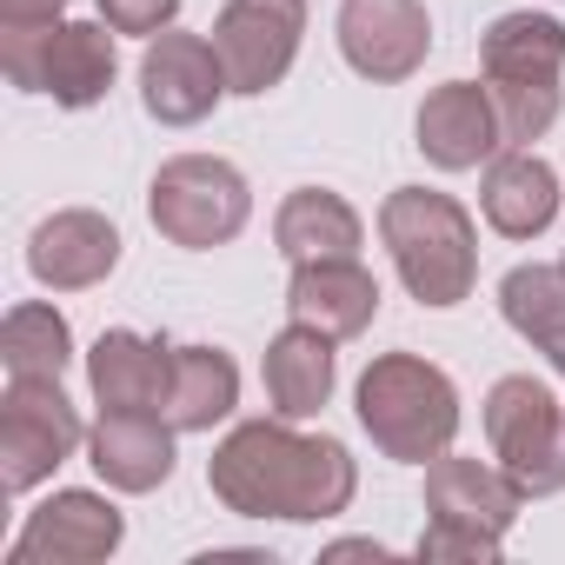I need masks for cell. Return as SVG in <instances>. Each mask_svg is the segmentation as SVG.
Wrapping results in <instances>:
<instances>
[{
	"instance_id": "obj_12",
	"label": "cell",
	"mask_w": 565,
	"mask_h": 565,
	"mask_svg": "<svg viewBox=\"0 0 565 565\" xmlns=\"http://www.w3.org/2000/svg\"><path fill=\"white\" fill-rule=\"evenodd\" d=\"M340 54L380 87L413 81L433 54V21L419 0H340Z\"/></svg>"
},
{
	"instance_id": "obj_25",
	"label": "cell",
	"mask_w": 565,
	"mask_h": 565,
	"mask_svg": "<svg viewBox=\"0 0 565 565\" xmlns=\"http://www.w3.org/2000/svg\"><path fill=\"white\" fill-rule=\"evenodd\" d=\"M173 14H180V0H100V21H107L114 34H140V41L167 34Z\"/></svg>"
},
{
	"instance_id": "obj_23",
	"label": "cell",
	"mask_w": 565,
	"mask_h": 565,
	"mask_svg": "<svg viewBox=\"0 0 565 565\" xmlns=\"http://www.w3.org/2000/svg\"><path fill=\"white\" fill-rule=\"evenodd\" d=\"M239 406V366L220 347H173V386H167V419L180 433H213Z\"/></svg>"
},
{
	"instance_id": "obj_6",
	"label": "cell",
	"mask_w": 565,
	"mask_h": 565,
	"mask_svg": "<svg viewBox=\"0 0 565 565\" xmlns=\"http://www.w3.org/2000/svg\"><path fill=\"white\" fill-rule=\"evenodd\" d=\"M0 67L21 94H47L54 107H94L114 87V28L107 21H41L0 28Z\"/></svg>"
},
{
	"instance_id": "obj_15",
	"label": "cell",
	"mask_w": 565,
	"mask_h": 565,
	"mask_svg": "<svg viewBox=\"0 0 565 565\" xmlns=\"http://www.w3.org/2000/svg\"><path fill=\"white\" fill-rule=\"evenodd\" d=\"M419 153L439 167V173H472L479 160H492L505 147V127H499V107L486 94V81H446L426 94L419 120Z\"/></svg>"
},
{
	"instance_id": "obj_9",
	"label": "cell",
	"mask_w": 565,
	"mask_h": 565,
	"mask_svg": "<svg viewBox=\"0 0 565 565\" xmlns=\"http://www.w3.org/2000/svg\"><path fill=\"white\" fill-rule=\"evenodd\" d=\"M87 446V426L61 380H8L0 393V486L34 492Z\"/></svg>"
},
{
	"instance_id": "obj_16",
	"label": "cell",
	"mask_w": 565,
	"mask_h": 565,
	"mask_svg": "<svg viewBox=\"0 0 565 565\" xmlns=\"http://www.w3.org/2000/svg\"><path fill=\"white\" fill-rule=\"evenodd\" d=\"M173 419L167 413H114L100 406V419L87 426V466L114 486V492H160L173 479Z\"/></svg>"
},
{
	"instance_id": "obj_4",
	"label": "cell",
	"mask_w": 565,
	"mask_h": 565,
	"mask_svg": "<svg viewBox=\"0 0 565 565\" xmlns=\"http://www.w3.org/2000/svg\"><path fill=\"white\" fill-rule=\"evenodd\" d=\"M479 67L486 94L499 107L505 147H532L565 100V21L558 14H499L479 34Z\"/></svg>"
},
{
	"instance_id": "obj_1",
	"label": "cell",
	"mask_w": 565,
	"mask_h": 565,
	"mask_svg": "<svg viewBox=\"0 0 565 565\" xmlns=\"http://www.w3.org/2000/svg\"><path fill=\"white\" fill-rule=\"evenodd\" d=\"M206 486L226 512L239 519H333L353 505L360 492V466L340 439H313V433H294V419H246L233 426L213 459H206Z\"/></svg>"
},
{
	"instance_id": "obj_7",
	"label": "cell",
	"mask_w": 565,
	"mask_h": 565,
	"mask_svg": "<svg viewBox=\"0 0 565 565\" xmlns=\"http://www.w3.org/2000/svg\"><path fill=\"white\" fill-rule=\"evenodd\" d=\"M147 213L153 226L173 239V246H226L246 213H253V193H246V173L220 153H173L153 186H147Z\"/></svg>"
},
{
	"instance_id": "obj_5",
	"label": "cell",
	"mask_w": 565,
	"mask_h": 565,
	"mask_svg": "<svg viewBox=\"0 0 565 565\" xmlns=\"http://www.w3.org/2000/svg\"><path fill=\"white\" fill-rule=\"evenodd\" d=\"M519 505H525V486L505 466L439 452L426 466V532L413 552L419 558H499Z\"/></svg>"
},
{
	"instance_id": "obj_22",
	"label": "cell",
	"mask_w": 565,
	"mask_h": 565,
	"mask_svg": "<svg viewBox=\"0 0 565 565\" xmlns=\"http://www.w3.org/2000/svg\"><path fill=\"white\" fill-rule=\"evenodd\" d=\"M499 313L525 347H539L552 360V373H565V259L558 266H539V259L512 266L499 279Z\"/></svg>"
},
{
	"instance_id": "obj_21",
	"label": "cell",
	"mask_w": 565,
	"mask_h": 565,
	"mask_svg": "<svg viewBox=\"0 0 565 565\" xmlns=\"http://www.w3.org/2000/svg\"><path fill=\"white\" fill-rule=\"evenodd\" d=\"M273 239H279V253H287L294 266H307V259H360L366 226H360V213L340 193L294 186L287 200H279V213H273Z\"/></svg>"
},
{
	"instance_id": "obj_24",
	"label": "cell",
	"mask_w": 565,
	"mask_h": 565,
	"mask_svg": "<svg viewBox=\"0 0 565 565\" xmlns=\"http://www.w3.org/2000/svg\"><path fill=\"white\" fill-rule=\"evenodd\" d=\"M74 360V333L47 300H21L0 320V366L8 380H61Z\"/></svg>"
},
{
	"instance_id": "obj_26",
	"label": "cell",
	"mask_w": 565,
	"mask_h": 565,
	"mask_svg": "<svg viewBox=\"0 0 565 565\" xmlns=\"http://www.w3.org/2000/svg\"><path fill=\"white\" fill-rule=\"evenodd\" d=\"M67 0H0V28H41V21H61Z\"/></svg>"
},
{
	"instance_id": "obj_18",
	"label": "cell",
	"mask_w": 565,
	"mask_h": 565,
	"mask_svg": "<svg viewBox=\"0 0 565 565\" xmlns=\"http://www.w3.org/2000/svg\"><path fill=\"white\" fill-rule=\"evenodd\" d=\"M87 386L100 406L114 413H167V386H173V347L147 340L134 327H114L94 340L87 353Z\"/></svg>"
},
{
	"instance_id": "obj_3",
	"label": "cell",
	"mask_w": 565,
	"mask_h": 565,
	"mask_svg": "<svg viewBox=\"0 0 565 565\" xmlns=\"http://www.w3.org/2000/svg\"><path fill=\"white\" fill-rule=\"evenodd\" d=\"M380 239L406 279V294L419 307H459L479 279V233L472 213L452 193L433 186H399L380 206Z\"/></svg>"
},
{
	"instance_id": "obj_19",
	"label": "cell",
	"mask_w": 565,
	"mask_h": 565,
	"mask_svg": "<svg viewBox=\"0 0 565 565\" xmlns=\"http://www.w3.org/2000/svg\"><path fill=\"white\" fill-rule=\"evenodd\" d=\"M558 173L532 153V147H499L486 160V180H479V213L492 233L505 239H532L558 220Z\"/></svg>"
},
{
	"instance_id": "obj_11",
	"label": "cell",
	"mask_w": 565,
	"mask_h": 565,
	"mask_svg": "<svg viewBox=\"0 0 565 565\" xmlns=\"http://www.w3.org/2000/svg\"><path fill=\"white\" fill-rule=\"evenodd\" d=\"M220 94H233V87H226V67H220L213 41L180 34V28L147 41V54H140V107L160 127H200L220 107Z\"/></svg>"
},
{
	"instance_id": "obj_10",
	"label": "cell",
	"mask_w": 565,
	"mask_h": 565,
	"mask_svg": "<svg viewBox=\"0 0 565 565\" xmlns=\"http://www.w3.org/2000/svg\"><path fill=\"white\" fill-rule=\"evenodd\" d=\"M307 41V0H226L213 21V54L233 94H266L287 81Z\"/></svg>"
},
{
	"instance_id": "obj_13",
	"label": "cell",
	"mask_w": 565,
	"mask_h": 565,
	"mask_svg": "<svg viewBox=\"0 0 565 565\" xmlns=\"http://www.w3.org/2000/svg\"><path fill=\"white\" fill-rule=\"evenodd\" d=\"M120 539H127V519L100 492L74 486V492H54L47 505L28 512V525L8 545V558L14 565H100V558L120 552Z\"/></svg>"
},
{
	"instance_id": "obj_17",
	"label": "cell",
	"mask_w": 565,
	"mask_h": 565,
	"mask_svg": "<svg viewBox=\"0 0 565 565\" xmlns=\"http://www.w3.org/2000/svg\"><path fill=\"white\" fill-rule=\"evenodd\" d=\"M287 313L327 340H360L380 313V279L360 259H307L287 279Z\"/></svg>"
},
{
	"instance_id": "obj_14",
	"label": "cell",
	"mask_w": 565,
	"mask_h": 565,
	"mask_svg": "<svg viewBox=\"0 0 565 565\" xmlns=\"http://www.w3.org/2000/svg\"><path fill=\"white\" fill-rule=\"evenodd\" d=\"M114 266H120V233L94 206H61L28 239V273L41 279L47 294H87V287H100Z\"/></svg>"
},
{
	"instance_id": "obj_2",
	"label": "cell",
	"mask_w": 565,
	"mask_h": 565,
	"mask_svg": "<svg viewBox=\"0 0 565 565\" xmlns=\"http://www.w3.org/2000/svg\"><path fill=\"white\" fill-rule=\"evenodd\" d=\"M353 413L366 426V439L399 459V466H433L439 452H452L459 433V386L446 380V366L419 360V353H380L360 386H353Z\"/></svg>"
},
{
	"instance_id": "obj_20",
	"label": "cell",
	"mask_w": 565,
	"mask_h": 565,
	"mask_svg": "<svg viewBox=\"0 0 565 565\" xmlns=\"http://www.w3.org/2000/svg\"><path fill=\"white\" fill-rule=\"evenodd\" d=\"M333 347H340V340H327V333H313V327H300V320L266 347L259 380H266V406H273L279 419H313V413L333 399V373H340Z\"/></svg>"
},
{
	"instance_id": "obj_8",
	"label": "cell",
	"mask_w": 565,
	"mask_h": 565,
	"mask_svg": "<svg viewBox=\"0 0 565 565\" xmlns=\"http://www.w3.org/2000/svg\"><path fill=\"white\" fill-rule=\"evenodd\" d=\"M486 439L492 459L525 486V499L565 492V399L539 386L532 373H505L486 393Z\"/></svg>"
}]
</instances>
